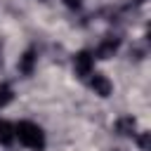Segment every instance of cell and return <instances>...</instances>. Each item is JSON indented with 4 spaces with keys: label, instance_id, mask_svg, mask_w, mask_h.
<instances>
[{
    "label": "cell",
    "instance_id": "6da1fadb",
    "mask_svg": "<svg viewBox=\"0 0 151 151\" xmlns=\"http://www.w3.org/2000/svg\"><path fill=\"white\" fill-rule=\"evenodd\" d=\"M14 139H19V144L26 146L28 151H45L47 146V137L42 127L33 120H19L14 125Z\"/></svg>",
    "mask_w": 151,
    "mask_h": 151
},
{
    "label": "cell",
    "instance_id": "7a4b0ae2",
    "mask_svg": "<svg viewBox=\"0 0 151 151\" xmlns=\"http://www.w3.org/2000/svg\"><path fill=\"white\" fill-rule=\"evenodd\" d=\"M73 71L78 78H90L94 73V54L90 50H80L73 54Z\"/></svg>",
    "mask_w": 151,
    "mask_h": 151
},
{
    "label": "cell",
    "instance_id": "3957f363",
    "mask_svg": "<svg viewBox=\"0 0 151 151\" xmlns=\"http://www.w3.org/2000/svg\"><path fill=\"white\" fill-rule=\"evenodd\" d=\"M118 47H120V38L109 35V38H104V40L97 45V50H94L92 54H94V59H109V57H113V54L118 52Z\"/></svg>",
    "mask_w": 151,
    "mask_h": 151
},
{
    "label": "cell",
    "instance_id": "277c9868",
    "mask_svg": "<svg viewBox=\"0 0 151 151\" xmlns=\"http://www.w3.org/2000/svg\"><path fill=\"white\" fill-rule=\"evenodd\" d=\"M90 87H92V92L99 94V97H109V94L113 92V83H111L104 73H92V76H90Z\"/></svg>",
    "mask_w": 151,
    "mask_h": 151
},
{
    "label": "cell",
    "instance_id": "5b68a950",
    "mask_svg": "<svg viewBox=\"0 0 151 151\" xmlns=\"http://www.w3.org/2000/svg\"><path fill=\"white\" fill-rule=\"evenodd\" d=\"M35 61H38V54H35V50H26V52L19 57V61H17V68H19V73H24V76H31V73L35 71Z\"/></svg>",
    "mask_w": 151,
    "mask_h": 151
},
{
    "label": "cell",
    "instance_id": "8992f818",
    "mask_svg": "<svg viewBox=\"0 0 151 151\" xmlns=\"http://www.w3.org/2000/svg\"><path fill=\"white\" fill-rule=\"evenodd\" d=\"M12 142H14V125L7 118H0V144L9 146Z\"/></svg>",
    "mask_w": 151,
    "mask_h": 151
},
{
    "label": "cell",
    "instance_id": "52a82bcc",
    "mask_svg": "<svg viewBox=\"0 0 151 151\" xmlns=\"http://www.w3.org/2000/svg\"><path fill=\"white\" fill-rule=\"evenodd\" d=\"M116 132L127 137V134H134V118L132 116H123L118 123H116Z\"/></svg>",
    "mask_w": 151,
    "mask_h": 151
},
{
    "label": "cell",
    "instance_id": "ba28073f",
    "mask_svg": "<svg viewBox=\"0 0 151 151\" xmlns=\"http://www.w3.org/2000/svg\"><path fill=\"white\" fill-rule=\"evenodd\" d=\"M12 101H14V90H12V85H9V83H0V109L9 106Z\"/></svg>",
    "mask_w": 151,
    "mask_h": 151
},
{
    "label": "cell",
    "instance_id": "9c48e42d",
    "mask_svg": "<svg viewBox=\"0 0 151 151\" xmlns=\"http://www.w3.org/2000/svg\"><path fill=\"white\" fill-rule=\"evenodd\" d=\"M61 2H64L68 9H80V7H83V0H61Z\"/></svg>",
    "mask_w": 151,
    "mask_h": 151
}]
</instances>
